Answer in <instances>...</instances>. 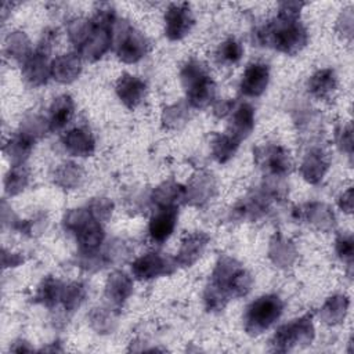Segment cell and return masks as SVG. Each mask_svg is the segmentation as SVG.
Segmentation results:
<instances>
[{
  "instance_id": "obj_1",
  "label": "cell",
  "mask_w": 354,
  "mask_h": 354,
  "mask_svg": "<svg viewBox=\"0 0 354 354\" xmlns=\"http://www.w3.org/2000/svg\"><path fill=\"white\" fill-rule=\"evenodd\" d=\"M253 286L252 274L231 256H220L210 282L205 289L203 301L207 311H221L231 299L246 296Z\"/></svg>"
},
{
  "instance_id": "obj_2",
  "label": "cell",
  "mask_w": 354,
  "mask_h": 354,
  "mask_svg": "<svg viewBox=\"0 0 354 354\" xmlns=\"http://www.w3.org/2000/svg\"><path fill=\"white\" fill-rule=\"evenodd\" d=\"M253 41L259 46H271L286 55H295L307 46L308 33L299 19L275 18L253 32Z\"/></svg>"
},
{
  "instance_id": "obj_3",
  "label": "cell",
  "mask_w": 354,
  "mask_h": 354,
  "mask_svg": "<svg viewBox=\"0 0 354 354\" xmlns=\"http://www.w3.org/2000/svg\"><path fill=\"white\" fill-rule=\"evenodd\" d=\"M116 24L115 11L111 6H102L90 18L87 35L77 47V54L87 61L100 59L113 43V28Z\"/></svg>"
},
{
  "instance_id": "obj_4",
  "label": "cell",
  "mask_w": 354,
  "mask_h": 354,
  "mask_svg": "<svg viewBox=\"0 0 354 354\" xmlns=\"http://www.w3.org/2000/svg\"><path fill=\"white\" fill-rule=\"evenodd\" d=\"M180 77L187 94V104L191 108L202 109L213 102L216 97V83L203 62L191 58L183 65Z\"/></svg>"
},
{
  "instance_id": "obj_5",
  "label": "cell",
  "mask_w": 354,
  "mask_h": 354,
  "mask_svg": "<svg viewBox=\"0 0 354 354\" xmlns=\"http://www.w3.org/2000/svg\"><path fill=\"white\" fill-rule=\"evenodd\" d=\"M65 231L75 235L80 252H93L100 249L104 242L102 223L98 221L87 207L69 210L62 218Z\"/></svg>"
},
{
  "instance_id": "obj_6",
  "label": "cell",
  "mask_w": 354,
  "mask_h": 354,
  "mask_svg": "<svg viewBox=\"0 0 354 354\" xmlns=\"http://www.w3.org/2000/svg\"><path fill=\"white\" fill-rule=\"evenodd\" d=\"M283 313V301L277 295H264L252 301L243 315L245 330L257 336L272 326Z\"/></svg>"
},
{
  "instance_id": "obj_7",
  "label": "cell",
  "mask_w": 354,
  "mask_h": 354,
  "mask_svg": "<svg viewBox=\"0 0 354 354\" xmlns=\"http://www.w3.org/2000/svg\"><path fill=\"white\" fill-rule=\"evenodd\" d=\"M57 37L55 30H46L39 46L22 62V77L32 87H40L47 83L51 76L50 53Z\"/></svg>"
},
{
  "instance_id": "obj_8",
  "label": "cell",
  "mask_w": 354,
  "mask_h": 354,
  "mask_svg": "<svg viewBox=\"0 0 354 354\" xmlns=\"http://www.w3.org/2000/svg\"><path fill=\"white\" fill-rule=\"evenodd\" d=\"M113 41L116 55L124 64L138 62L145 57L149 48L147 37L126 21H116L113 28Z\"/></svg>"
},
{
  "instance_id": "obj_9",
  "label": "cell",
  "mask_w": 354,
  "mask_h": 354,
  "mask_svg": "<svg viewBox=\"0 0 354 354\" xmlns=\"http://www.w3.org/2000/svg\"><path fill=\"white\" fill-rule=\"evenodd\" d=\"M314 324L310 314H306L297 319H293L285 325H281L271 339V347L274 351L286 353L295 347H303L314 339Z\"/></svg>"
},
{
  "instance_id": "obj_10",
  "label": "cell",
  "mask_w": 354,
  "mask_h": 354,
  "mask_svg": "<svg viewBox=\"0 0 354 354\" xmlns=\"http://www.w3.org/2000/svg\"><path fill=\"white\" fill-rule=\"evenodd\" d=\"M254 162L271 177H285L292 169L289 151L281 145H263L254 149Z\"/></svg>"
},
{
  "instance_id": "obj_11",
  "label": "cell",
  "mask_w": 354,
  "mask_h": 354,
  "mask_svg": "<svg viewBox=\"0 0 354 354\" xmlns=\"http://www.w3.org/2000/svg\"><path fill=\"white\" fill-rule=\"evenodd\" d=\"M177 267L176 259L158 252H149L137 257L131 264L133 275L140 281H149L160 275L171 274Z\"/></svg>"
},
{
  "instance_id": "obj_12",
  "label": "cell",
  "mask_w": 354,
  "mask_h": 354,
  "mask_svg": "<svg viewBox=\"0 0 354 354\" xmlns=\"http://www.w3.org/2000/svg\"><path fill=\"white\" fill-rule=\"evenodd\" d=\"M195 18L188 3H171L165 12V35L170 40L184 39L192 29Z\"/></svg>"
},
{
  "instance_id": "obj_13",
  "label": "cell",
  "mask_w": 354,
  "mask_h": 354,
  "mask_svg": "<svg viewBox=\"0 0 354 354\" xmlns=\"http://www.w3.org/2000/svg\"><path fill=\"white\" fill-rule=\"evenodd\" d=\"M274 198L264 189L254 192L246 198H242L232 209V217L236 220L254 221L264 216L270 207V202Z\"/></svg>"
},
{
  "instance_id": "obj_14",
  "label": "cell",
  "mask_w": 354,
  "mask_h": 354,
  "mask_svg": "<svg viewBox=\"0 0 354 354\" xmlns=\"http://www.w3.org/2000/svg\"><path fill=\"white\" fill-rule=\"evenodd\" d=\"M270 82V68L264 62H252L246 66L239 88L246 97H260Z\"/></svg>"
},
{
  "instance_id": "obj_15",
  "label": "cell",
  "mask_w": 354,
  "mask_h": 354,
  "mask_svg": "<svg viewBox=\"0 0 354 354\" xmlns=\"http://www.w3.org/2000/svg\"><path fill=\"white\" fill-rule=\"evenodd\" d=\"M115 91L119 100L127 106L129 109H134L141 104L147 93V84L138 76L123 73L115 86Z\"/></svg>"
},
{
  "instance_id": "obj_16",
  "label": "cell",
  "mask_w": 354,
  "mask_h": 354,
  "mask_svg": "<svg viewBox=\"0 0 354 354\" xmlns=\"http://www.w3.org/2000/svg\"><path fill=\"white\" fill-rule=\"evenodd\" d=\"M210 238L206 232L198 231V232H191L185 235L181 241L180 249L176 256L177 266L181 267H191L198 261V259L203 254Z\"/></svg>"
},
{
  "instance_id": "obj_17",
  "label": "cell",
  "mask_w": 354,
  "mask_h": 354,
  "mask_svg": "<svg viewBox=\"0 0 354 354\" xmlns=\"http://www.w3.org/2000/svg\"><path fill=\"white\" fill-rule=\"evenodd\" d=\"M178 218V207H158L148 224L149 236L153 242H165L174 231Z\"/></svg>"
},
{
  "instance_id": "obj_18",
  "label": "cell",
  "mask_w": 354,
  "mask_h": 354,
  "mask_svg": "<svg viewBox=\"0 0 354 354\" xmlns=\"http://www.w3.org/2000/svg\"><path fill=\"white\" fill-rule=\"evenodd\" d=\"M62 145L68 153L79 158L90 156L95 151V140L86 127H75L66 131L62 137Z\"/></svg>"
},
{
  "instance_id": "obj_19",
  "label": "cell",
  "mask_w": 354,
  "mask_h": 354,
  "mask_svg": "<svg viewBox=\"0 0 354 354\" xmlns=\"http://www.w3.org/2000/svg\"><path fill=\"white\" fill-rule=\"evenodd\" d=\"M216 192V181L210 173L199 171L185 187V202L202 206L213 198Z\"/></svg>"
},
{
  "instance_id": "obj_20",
  "label": "cell",
  "mask_w": 354,
  "mask_h": 354,
  "mask_svg": "<svg viewBox=\"0 0 354 354\" xmlns=\"http://www.w3.org/2000/svg\"><path fill=\"white\" fill-rule=\"evenodd\" d=\"M82 73V57L77 53H68L51 61V77L62 84L75 82Z\"/></svg>"
},
{
  "instance_id": "obj_21",
  "label": "cell",
  "mask_w": 354,
  "mask_h": 354,
  "mask_svg": "<svg viewBox=\"0 0 354 354\" xmlns=\"http://www.w3.org/2000/svg\"><path fill=\"white\" fill-rule=\"evenodd\" d=\"M230 115L231 119L227 133L241 142L242 140L248 138L254 129V109L250 104L242 102L232 108Z\"/></svg>"
},
{
  "instance_id": "obj_22",
  "label": "cell",
  "mask_w": 354,
  "mask_h": 354,
  "mask_svg": "<svg viewBox=\"0 0 354 354\" xmlns=\"http://www.w3.org/2000/svg\"><path fill=\"white\" fill-rule=\"evenodd\" d=\"M133 293V279L123 271H113L105 283V299L108 303L115 307L120 308L123 303L130 297Z\"/></svg>"
},
{
  "instance_id": "obj_23",
  "label": "cell",
  "mask_w": 354,
  "mask_h": 354,
  "mask_svg": "<svg viewBox=\"0 0 354 354\" xmlns=\"http://www.w3.org/2000/svg\"><path fill=\"white\" fill-rule=\"evenodd\" d=\"M329 165V156L321 148H314L304 156L300 165V174L307 183L318 184L325 177Z\"/></svg>"
},
{
  "instance_id": "obj_24",
  "label": "cell",
  "mask_w": 354,
  "mask_h": 354,
  "mask_svg": "<svg viewBox=\"0 0 354 354\" xmlns=\"http://www.w3.org/2000/svg\"><path fill=\"white\" fill-rule=\"evenodd\" d=\"M299 218H304L322 231H329L335 227V214L325 203L313 202L296 210Z\"/></svg>"
},
{
  "instance_id": "obj_25",
  "label": "cell",
  "mask_w": 354,
  "mask_h": 354,
  "mask_svg": "<svg viewBox=\"0 0 354 354\" xmlns=\"http://www.w3.org/2000/svg\"><path fill=\"white\" fill-rule=\"evenodd\" d=\"M268 257L275 266L281 268H288L296 261L297 250L290 239L285 238L278 232L270 241Z\"/></svg>"
},
{
  "instance_id": "obj_26",
  "label": "cell",
  "mask_w": 354,
  "mask_h": 354,
  "mask_svg": "<svg viewBox=\"0 0 354 354\" xmlns=\"http://www.w3.org/2000/svg\"><path fill=\"white\" fill-rule=\"evenodd\" d=\"M337 87V76L332 68H324L311 75L307 83L310 94L318 100L329 98Z\"/></svg>"
},
{
  "instance_id": "obj_27",
  "label": "cell",
  "mask_w": 354,
  "mask_h": 354,
  "mask_svg": "<svg viewBox=\"0 0 354 354\" xmlns=\"http://www.w3.org/2000/svg\"><path fill=\"white\" fill-rule=\"evenodd\" d=\"M73 113H75V102L71 95L62 94L54 98V101L50 105V116H48L50 130L57 131L64 129L73 118Z\"/></svg>"
},
{
  "instance_id": "obj_28",
  "label": "cell",
  "mask_w": 354,
  "mask_h": 354,
  "mask_svg": "<svg viewBox=\"0 0 354 354\" xmlns=\"http://www.w3.org/2000/svg\"><path fill=\"white\" fill-rule=\"evenodd\" d=\"M152 202L156 207H178L185 202V187L174 181H165L153 189Z\"/></svg>"
},
{
  "instance_id": "obj_29",
  "label": "cell",
  "mask_w": 354,
  "mask_h": 354,
  "mask_svg": "<svg viewBox=\"0 0 354 354\" xmlns=\"http://www.w3.org/2000/svg\"><path fill=\"white\" fill-rule=\"evenodd\" d=\"M33 141L18 133L12 136L4 145L3 151L11 166L24 165L33 149Z\"/></svg>"
},
{
  "instance_id": "obj_30",
  "label": "cell",
  "mask_w": 354,
  "mask_h": 354,
  "mask_svg": "<svg viewBox=\"0 0 354 354\" xmlns=\"http://www.w3.org/2000/svg\"><path fill=\"white\" fill-rule=\"evenodd\" d=\"M348 297L344 295H333L326 299L324 306L319 310L321 319L328 325L340 324L348 310Z\"/></svg>"
},
{
  "instance_id": "obj_31",
  "label": "cell",
  "mask_w": 354,
  "mask_h": 354,
  "mask_svg": "<svg viewBox=\"0 0 354 354\" xmlns=\"http://www.w3.org/2000/svg\"><path fill=\"white\" fill-rule=\"evenodd\" d=\"M64 288L65 285L59 279L48 275L39 285L35 295V301L48 308L55 307L58 303H61Z\"/></svg>"
},
{
  "instance_id": "obj_32",
  "label": "cell",
  "mask_w": 354,
  "mask_h": 354,
  "mask_svg": "<svg viewBox=\"0 0 354 354\" xmlns=\"http://www.w3.org/2000/svg\"><path fill=\"white\" fill-rule=\"evenodd\" d=\"M84 180L83 169L73 162L59 165L54 171V183L64 189H75L82 185Z\"/></svg>"
},
{
  "instance_id": "obj_33",
  "label": "cell",
  "mask_w": 354,
  "mask_h": 354,
  "mask_svg": "<svg viewBox=\"0 0 354 354\" xmlns=\"http://www.w3.org/2000/svg\"><path fill=\"white\" fill-rule=\"evenodd\" d=\"M239 144L241 142L228 133L214 134L210 142L212 155L218 163H227L236 153Z\"/></svg>"
},
{
  "instance_id": "obj_34",
  "label": "cell",
  "mask_w": 354,
  "mask_h": 354,
  "mask_svg": "<svg viewBox=\"0 0 354 354\" xmlns=\"http://www.w3.org/2000/svg\"><path fill=\"white\" fill-rule=\"evenodd\" d=\"M6 54L7 57L12 58V59H17V61H25L30 53H32V48H30V41L28 39V36L21 32V30H15V32H11L7 39H6Z\"/></svg>"
},
{
  "instance_id": "obj_35",
  "label": "cell",
  "mask_w": 354,
  "mask_h": 354,
  "mask_svg": "<svg viewBox=\"0 0 354 354\" xmlns=\"http://www.w3.org/2000/svg\"><path fill=\"white\" fill-rule=\"evenodd\" d=\"M29 184V170L24 166H11L4 178V191L7 195L14 196L21 194Z\"/></svg>"
},
{
  "instance_id": "obj_36",
  "label": "cell",
  "mask_w": 354,
  "mask_h": 354,
  "mask_svg": "<svg viewBox=\"0 0 354 354\" xmlns=\"http://www.w3.org/2000/svg\"><path fill=\"white\" fill-rule=\"evenodd\" d=\"M50 130V123L40 115H28L24 118L19 126V133L32 140L33 142L43 137Z\"/></svg>"
},
{
  "instance_id": "obj_37",
  "label": "cell",
  "mask_w": 354,
  "mask_h": 354,
  "mask_svg": "<svg viewBox=\"0 0 354 354\" xmlns=\"http://www.w3.org/2000/svg\"><path fill=\"white\" fill-rule=\"evenodd\" d=\"M86 296H87L86 285L82 282H72L65 285L61 303L66 311H75L86 300Z\"/></svg>"
},
{
  "instance_id": "obj_38",
  "label": "cell",
  "mask_w": 354,
  "mask_h": 354,
  "mask_svg": "<svg viewBox=\"0 0 354 354\" xmlns=\"http://www.w3.org/2000/svg\"><path fill=\"white\" fill-rule=\"evenodd\" d=\"M242 55H243V47L234 37H230L225 41H223L216 51L217 61L220 64H225V65H234V64L239 62Z\"/></svg>"
},
{
  "instance_id": "obj_39",
  "label": "cell",
  "mask_w": 354,
  "mask_h": 354,
  "mask_svg": "<svg viewBox=\"0 0 354 354\" xmlns=\"http://www.w3.org/2000/svg\"><path fill=\"white\" fill-rule=\"evenodd\" d=\"M188 119V106L183 102L166 106L162 113V123L167 129H178Z\"/></svg>"
},
{
  "instance_id": "obj_40",
  "label": "cell",
  "mask_w": 354,
  "mask_h": 354,
  "mask_svg": "<svg viewBox=\"0 0 354 354\" xmlns=\"http://www.w3.org/2000/svg\"><path fill=\"white\" fill-rule=\"evenodd\" d=\"M335 250L337 257L351 270L354 259V241L351 234H340L335 242Z\"/></svg>"
},
{
  "instance_id": "obj_41",
  "label": "cell",
  "mask_w": 354,
  "mask_h": 354,
  "mask_svg": "<svg viewBox=\"0 0 354 354\" xmlns=\"http://www.w3.org/2000/svg\"><path fill=\"white\" fill-rule=\"evenodd\" d=\"M88 212L101 223H105L109 220L113 212V203L108 198H94L87 205Z\"/></svg>"
},
{
  "instance_id": "obj_42",
  "label": "cell",
  "mask_w": 354,
  "mask_h": 354,
  "mask_svg": "<svg viewBox=\"0 0 354 354\" xmlns=\"http://www.w3.org/2000/svg\"><path fill=\"white\" fill-rule=\"evenodd\" d=\"M90 321L91 325L95 330H98V333H106L111 332L113 329V318L112 314L105 311L104 308H95L91 314H90Z\"/></svg>"
},
{
  "instance_id": "obj_43",
  "label": "cell",
  "mask_w": 354,
  "mask_h": 354,
  "mask_svg": "<svg viewBox=\"0 0 354 354\" xmlns=\"http://www.w3.org/2000/svg\"><path fill=\"white\" fill-rule=\"evenodd\" d=\"M304 3L301 1H282L279 3L278 18L281 19H299Z\"/></svg>"
},
{
  "instance_id": "obj_44",
  "label": "cell",
  "mask_w": 354,
  "mask_h": 354,
  "mask_svg": "<svg viewBox=\"0 0 354 354\" xmlns=\"http://www.w3.org/2000/svg\"><path fill=\"white\" fill-rule=\"evenodd\" d=\"M336 141H337V145L340 147V149L344 151L348 156H351V153H353V130H351V124L343 126L337 131Z\"/></svg>"
},
{
  "instance_id": "obj_45",
  "label": "cell",
  "mask_w": 354,
  "mask_h": 354,
  "mask_svg": "<svg viewBox=\"0 0 354 354\" xmlns=\"http://www.w3.org/2000/svg\"><path fill=\"white\" fill-rule=\"evenodd\" d=\"M354 17H353V10L351 8H346L340 18L337 19V30L340 35H343L344 37L351 39L353 36V28H354Z\"/></svg>"
},
{
  "instance_id": "obj_46",
  "label": "cell",
  "mask_w": 354,
  "mask_h": 354,
  "mask_svg": "<svg viewBox=\"0 0 354 354\" xmlns=\"http://www.w3.org/2000/svg\"><path fill=\"white\" fill-rule=\"evenodd\" d=\"M337 205L339 207L346 212V213H351L353 212V188H347L337 199Z\"/></svg>"
},
{
  "instance_id": "obj_47",
  "label": "cell",
  "mask_w": 354,
  "mask_h": 354,
  "mask_svg": "<svg viewBox=\"0 0 354 354\" xmlns=\"http://www.w3.org/2000/svg\"><path fill=\"white\" fill-rule=\"evenodd\" d=\"M1 259H3V267H17L24 261L22 256L17 253H7L6 250H3Z\"/></svg>"
},
{
  "instance_id": "obj_48",
  "label": "cell",
  "mask_w": 354,
  "mask_h": 354,
  "mask_svg": "<svg viewBox=\"0 0 354 354\" xmlns=\"http://www.w3.org/2000/svg\"><path fill=\"white\" fill-rule=\"evenodd\" d=\"M18 343H19V347L12 346V347H11V351H17V353H26V351H32V350H33V348H32L26 342H24V340H19Z\"/></svg>"
}]
</instances>
